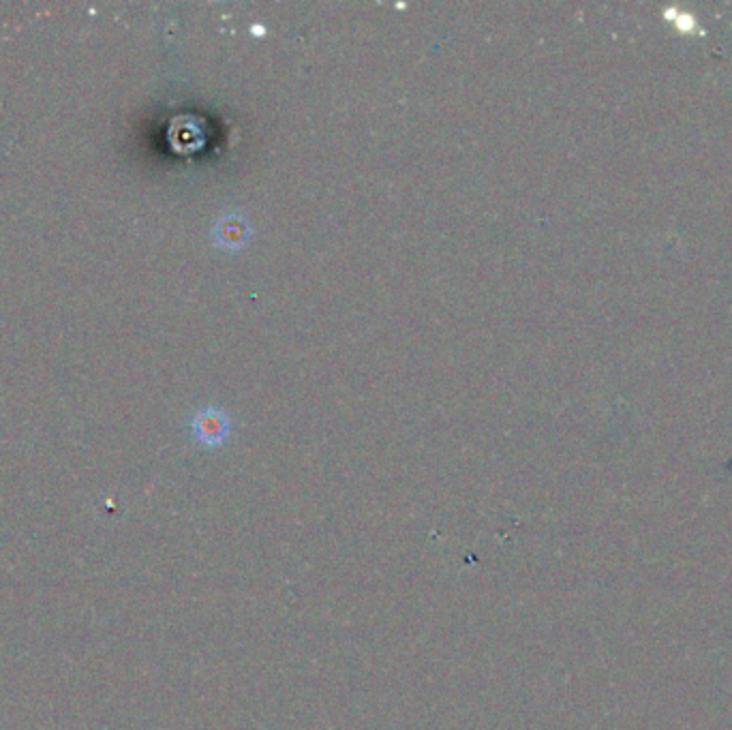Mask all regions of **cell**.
Here are the masks:
<instances>
[{"mask_svg":"<svg viewBox=\"0 0 732 730\" xmlns=\"http://www.w3.org/2000/svg\"><path fill=\"white\" fill-rule=\"evenodd\" d=\"M230 431V420L221 409L208 407L197 412L193 418V435L204 446H219Z\"/></svg>","mask_w":732,"mask_h":730,"instance_id":"obj_1","label":"cell"},{"mask_svg":"<svg viewBox=\"0 0 732 730\" xmlns=\"http://www.w3.org/2000/svg\"><path fill=\"white\" fill-rule=\"evenodd\" d=\"M212 236L219 242V245L227 249H236L244 245L249 238V223L238 212H225V215L215 223V230Z\"/></svg>","mask_w":732,"mask_h":730,"instance_id":"obj_2","label":"cell"}]
</instances>
